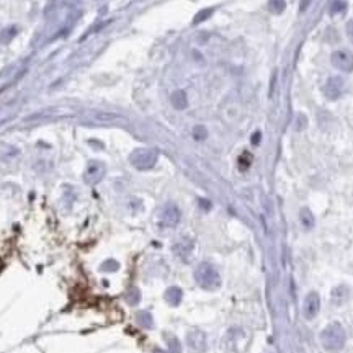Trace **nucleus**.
Segmentation results:
<instances>
[{"label":"nucleus","mask_w":353,"mask_h":353,"mask_svg":"<svg viewBox=\"0 0 353 353\" xmlns=\"http://www.w3.org/2000/svg\"><path fill=\"white\" fill-rule=\"evenodd\" d=\"M195 280L197 283L201 286L203 289L208 291H214L221 286V276H219V271L214 268V265L208 264V262H203L197 266L195 270Z\"/></svg>","instance_id":"1"},{"label":"nucleus","mask_w":353,"mask_h":353,"mask_svg":"<svg viewBox=\"0 0 353 353\" xmlns=\"http://www.w3.org/2000/svg\"><path fill=\"white\" fill-rule=\"evenodd\" d=\"M321 343L329 352H337L345 345V331L340 324L332 322L321 332Z\"/></svg>","instance_id":"2"},{"label":"nucleus","mask_w":353,"mask_h":353,"mask_svg":"<svg viewBox=\"0 0 353 353\" xmlns=\"http://www.w3.org/2000/svg\"><path fill=\"white\" fill-rule=\"evenodd\" d=\"M157 159H159V152L155 149H149V147H141V149H136L131 152L130 155V162L132 164V167H136L137 170H149L157 164Z\"/></svg>","instance_id":"3"},{"label":"nucleus","mask_w":353,"mask_h":353,"mask_svg":"<svg viewBox=\"0 0 353 353\" xmlns=\"http://www.w3.org/2000/svg\"><path fill=\"white\" fill-rule=\"evenodd\" d=\"M105 174H107V167L100 160H90L87 164V169L84 172V180L88 185H97L102 182Z\"/></svg>","instance_id":"4"},{"label":"nucleus","mask_w":353,"mask_h":353,"mask_svg":"<svg viewBox=\"0 0 353 353\" xmlns=\"http://www.w3.org/2000/svg\"><path fill=\"white\" fill-rule=\"evenodd\" d=\"M333 67H337L342 72H352L353 70V52L347 49H338L331 57Z\"/></svg>","instance_id":"5"},{"label":"nucleus","mask_w":353,"mask_h":353,"mask_svg":"<svg viewBox=\"0 0 353 353\" xmlns=\"http://www.w3.org/2000/svg\"><path fill=\"white\" fill-rule=\"evenodd\" d=\"M343 88H345V80L342 77H331L324 85V95H326V98L329 100H337L342 97L343 93Z\"/></svg>","instance_id":"6"},{"label":"nucleus","mask_w":353,"mask_h":353,"mask_svg":"<svg viewBox=\"0 0 353 353\" xmlns=\"http://www.w3.org/2000/svg\"><path fill=\"white\" fill-rule=\"evenodd\" d=\"M319 309H321V298H319L317 293H309L306 298H304L303 303V314L308 321H311L319 314Z\"/></svg>","instance_id":"7"},{"label":"nucleus","mask_w":353,"mask_h":353,"mask_svg":"<svg viewBox=\"0 0 353 353\" xmlns=\"http://www.w3.org/2000/svg\"><path fill=\"white\" fill-rule=\"evenodd\" d=\"M182 219V213L175 204H167L160 213V224L164 227H175Z\"/></svg>","instance_id":"8"},{"label":"nucleus","mask_w":353,"mask_h":353,"mask_svg":"<svg viewBox=\"0 0 353 353\" xmlns=\"http://www.w3.org/2000/svg\"><path fill=\"white\" fill-rule=\"evenodd\" d=\"M187 343H188V347H190V350H192V352L203 353L204 350H206V333H204L203 331L195 329V331L188 332Z\"/></svg>","instance_id":"9"},{"label":"nucleus","mask_w":353,"mask_h":353,"mask_svg":"<svg viewBox=\"0 0 353 353\" xmlns=\"http://www.w3.org/2000/svg\"><path fill=\"white\" fill-rule=\"evenodd\" d=\"M193 250V242L188 239V237H183V239H180L176 244L174 245V254L178 255L180 259L187 260L190 254H192Z\"/></svg>","instance_id":"10"},{"label":"nucleus","mask_w":353,"mask_h":353,"mask_svg":"<svg viewBox=\"0 0 353 353\" xmlns=\"http://www.w3.org/2000/svg\"><path fill=\"white\" fill-rule=\"evenodd\" d=\"M170 103L175 110H185L188 107V98L183 90H176L170 95Z\"/></svg>","instance_id":"11"},{"label":"nucleus","mask_w":353,"mask_h":353,"mask_svg":"<svg viewBox=\"0 0 353 353\" xmlns=\"http://www.w3.org/2000/svg\"><path fill=\"white\" fill-rule=\"evenodd\" d=\"M182 298H183V293L178 286H172V288L165 291V301L172 304V306H178V304L182 303Z\"/></svg>","instance_id":"12"},{"label":"nucleus","mask_w":353,"mask_h":353,"mask_svg":"<svg viewBox=\"0 0 353 353\" xmlns=\"http://www.w3.org/2000/svg\"><path fill=\"white\" fill-rule=\"evenodd\" d=\"M17 33H18V28L13 25L3 28V30L0 31V44H8V43L17 36Z\"/></svg>","instance_id":"13"},{"label":"nucleus","mask_w":353,"mask_h":353,"mask_svg":"<svg viewBox=\"0 0 353 353\" xmlns=\"http://www.w3.org/2000/svg\"><path fill=\"white\" fill-rule=\"evenodd\" d=\"M299 218H301V224L306 229H312L314 224H316V219H314V214L311 209L308 208H303L301 213H299Z\"/></svg>","instance_id":"14"},{"label":"nucleus","mask_w":353,"mask_h":353,"mask_svg":"<svg viewBox=\"0 0 353 353\" xmlns=\"http://www.w3.org/2000/svg\"><path fill=\"white\" fill-rule=\"evenodd\" d=\"M345 10H347L345 0H333L331 8H329V13H331V15H338V13H343Z\"/></svg>","instance_id":"15"},{"label":"nucleus","mask_w":353,"mask_h":353,"mask_svg":"<svg viewBox=\"0 0 353 353\" xmlns=\"http://www.w3.org/2000/svg\"><path fill=\"white\" fill-rule=\"evenodd\" d=\"M213 15V8H204V10H199L193 18V25H198V23H203L204 20H208L209 17Z\"/></svg>","instance_id":"16"},{"label":"nucleus","mask_w":353,"mask_h":353,"mask_svg":"<svg viewBox=\"0 0 353 353\" xmlns=\"http://www.w3.org/2000/svg\"><path fill=\"white\" fill-rule=\"evenodd\" d=\"M268 7L273 13H281L285 10L286 2L285 0H268Z\"/></svg>","instance_id":"17"},{"label":"nucleus","mask_w":353,"mask_h":353,"mask_svg":"<svg viewBox=\"0 0 353 353\" xmlns=\"http://www.w3.org/2000/svg\"><path fill=\"white\" fill-rule=\"evenodd\" d=\"M206 136H208V131L204 126H195L193 128V137L197 141H204L206 139Z\"/></svg>","instance_id":"18"},{"label":"nucleus","mask_w":353,"mask_h":353,"mask_svg":"<svg viewBox=\"0 0 353 353\" xmlns=\"http://www.w3.org/2000/svg\"><path fill=\"white\" fill-rule=\"evenodd\" d=\"M169 352L170 353H182V343H180L178 338H175V337L169 338Z\"/></svg>","instance_id":"19"},{"label":"nucleus","mask_w":353,"mask_h":353,"mask_svg":"<svg viewBox=\"0 0 353 353\" xmlns=\"http://www.w3.org/2000/svg\"><path fill=\"white\" fill-rule=\"evenodd\" d=\"M118 268H120V264L116 260H107L102 264V271H116Z\"/></svg>","instance_id":"20"},{"label":"nucleus","mask_w":353,"mask_h":353,"mask_svg":"<svg viewBox=\"0 0 353 353\" xmlns=\"http://www.w3.org/2000/svg\"><path fill=\"white\" fill-rule=\"evenodd\" d=\"M137 321H139L141 326H144V327H152V317H151V314L141 312L139 316H137Z\"/></svg>","instance_id":"21"},{"label":"nucleus","mask_w":353,"mask_h":353,"mask_svg":"<svg viewBox=\"0 0 353 353\" xmlns=\"http://www.w3.org/2000/svg\"><path fill=\"white\" fill-rule=\"evenodd\" d=\"M139 299H141V294L136 288H132L130 293H128V301H130L131 304H137L139 303Z\"/></svg>","instance_id":"22"},{"label":"nucleus","mask_w":353,"mask_h":353,"mask_svg":"<svg viewBox=\"0 0 353 353\" xmlns=\"http://www.w3.org/2000/svg\"><path fill=\"white\" fill-rule=\"evenodd\" d=\"M250 162H252V157L247 154V152H244V154H242V157L239 159V165H241V169L242 170H245L247 167L250 165Z\"/></svg>","instance_id":"23"},{"label":"nucleus","mask_w":353,"mask_h":353,"mask_svg":"<svg viewBox=\"0 0 353 353\" xmlns=\"http://www.w3.org/2000/svg\"><path fill=\"white\" fill-rule=\"evenodd\" d=\"M347 36L350 38V41L353 43V18L347 23Z\"/></svg>","instance_id":"24"},{"label":"nucleus","mask_w":353,"mask_h":353,"mask_svg":"<svg viewBox=\"0 0 353 353\" xmlns=\"http://www.w3.org/2000/svg\"><path fill=\"white\" fill-rule=\"evenodd\" d=\"M312 0H301V12H304L306 8L309 7V3H311Z\"/></svg>","instance_id":"25"},{"label":"nucleus","mask_w":353,"mask_h":353,"mask_svg":"<svg viewBox=\"0 0 353 353\" xmlns=\"http://www.w3.org/2000/svg\"><path fill=\"white\" fill-rule=\"evenodd\" d=\"M259 141H260V132L257 131L254 134V137H252V142H254V144H259Z\"/></svg>","instance_id":"26"},{"label":"nucleus","mask_w":353,"mask_h":353,"mask_svg":"<svg viewBox=\"0 0 353 353\" xmlns=\"http://www.w3.org/2000/svg\"><path fill=\"white\" fill-rule=\"evenodd\" d=\"M199 203L203 204V208H204V209H209V206H211V203H209V201H204V199H199Z\"/></svg>","instance_id":"27"},{"label":"nucleus","mask_w":353,"mask_h":353,"mask_svg":"<svg viewBox=\"0 0 353 353\" xmlns=\"http://www.w3.org/2000/svg\"><path fill=\"white\" fill-rule=\"evenodd\" d=\"M154 353H167V352H164V350H160V348H157V350H155Z\"/></svg>","instance_id":"28"}]
</instances>
